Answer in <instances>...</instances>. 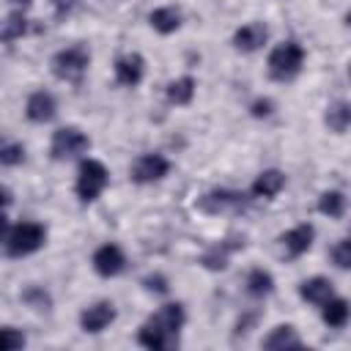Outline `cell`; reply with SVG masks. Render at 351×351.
Masks as SVG:
<instances>
[{"instance_id":"cell-1","label":"cell","mask_w":351,"mask_h":351,"mask_svg":"<svg viewBox=\"0 0 351 351\" xmlns=\"http://www.w3.org/2000/svg\"><path fill=\"white\" fill-rule=\"evenodd\" d=\"M184 321H186V315H184V307H181L178 302L162 304V307L140 326L137 340H140V346L156 348V351L173 348V346H178V332H181Z\"/></svg>"},{"instance_id":"cell-2","label":"cell","mask_w":351,"mask_h":351,"mask_svg":"<svg viewBox=\"0 0 351 351\" xmlns=\"http://www.w3.org/2000/svg\"><path fill=\"white\" fill-rule=\"evenodd\" d=\"M302 63H304V49L296 41H282L269 55V77L277 82H288L302 71Z\"/></svg>"},{"instance_id":"cell-3","label":"cell","mask_w":351,"mask_h":351,"mask_svg":"<svg viewBox=\"0 0 351 351\" xmlns=\"http://www.w3.org/2000/svg\"><path fill=\"white\" fill-rule=\"evenodd\" d=\"M107 181H110L107 167L99 159H85L77 170V197L82 203H93L104 192Z\"/></svg>"},{"instance_id":"cell-4","label":"cell","mask_w":351,"mask_h":351,"mask_svg":"<svg viewBox=\"0 0 351 351\" xmlns=\"http://www.w3.org/2000/svg\"><path fill=\"white\" fill-rule=\"evenodd\" d=\"M88 63H90V52H88L82 44H77V47H69V49L55 52L49 66H52V74H55L58 80L77 82V80L85 74Z\"/></svg>"},{"instance_id":"cell-5","label":"cell","mask_w":351,"mask_h":351,"mask_svg":"<svg viewBox=\"0 0 351 351\" xmlns=\"http://www.w3.org/2000/svg\"><path fill=\"white\" fill-rule=\"evenodd\" d=\"M44 239H47V230L38 222H22V225H16V228L8 230L5 247H8V255L22 258V255L36 252L44 244Z\"/></svg>"},{"instance_id":"cell-6","label":"cell","mask_w":351,"mask_h":351,"mask_svg":"<svg viewBox=\"0 0 351 351\" xmlns=\"http://www.w3.org/2000/svg\"><path fill=\"white\" fill-rule=\"evenodd\" d=\"M88 145H90V140H88L85 132H80L77 126H63V129H58L52 134L49 154H52V159L63 162V159H71V156L88 151Z\"/></svg>"},{"instance_id":"cell-7","label":"cell","mask_w":351,"mask_h":351,"mask_svg":"<svg viewBox=\"0 0 351 351\" xmlns=\"http://www.w3.org/2000/svg\"><path fill=\"white\" fill-rule=\"evenodd\" d=\"M167 170H170V162L162 154H143L132 167V178L137 184H154V181L165 178Z\"/></svg>"},{"instance_id":"cell-8","label":"cell","mask_w":351,"mask_h":351,"mask_svg":"<svg viewBox=\"0 0 351 351\" xmlns=\"http://www.w3.org/2000/svg\"><path fill=\"white\" fill-rule=\"evenodd\" d=\"M90 263H93V269H96L99 277H115V274L123 271L126 258H123V252H121L118 244H104V247H99L93 252V261Z\"/></svg>"},{"instance_id":"cell-9","label":"cell","mask_w":351,"mask_h":351,"mask_svg":"<svg viewBox=\"0 0 351 351\" xmlns=\"http://www.w3.org/2000/svg\"><path fill=\"white\" fill-rule=\"evenodd\" d=\"M112 321H115V304L112 302H96L88 310H82V315H80L82 332H90V335L107 329Z\"/></svg>"},{"instance_id":"cell-10","label":"cell","mask_w":351,"mask_h":351,"mask_svg":"<svg viewBox=\"0 0 351 351\" xmlns=\"http://www.w3.org/2000/svg\"><path fill=\"white\" fill-rule=\"evenodd\" d=\"M269 38V27L263 22H247L233 33V47L241 52H255L266 44Z\"/></svg>"},{"instance_id":"cell-11","label":"cell","mask_w":351,"mask_h":351,"mask_svg":"<svg viewBox=\"0 0 351 351\" xmlns=\"http://www.w3.org/2000/svg\"><path fill=\"white\" fill-rule=\"evenodd\" d=\"M143 74H145V60H143L137 52L121 55V58L115 60V80H118L121 85L134 88V85H140Z\"/></svg>"},{"instance_id":"cell-12","label":"cell","mask_w":351,"mask_h":351,"mask_svg":"<svg viewBox=\"0 0 351 351\" xmlns=\"http://www.w3.org/2000/svg\"><path fill=\"white\" fill-rule=\"evenodd\" d=\"M55 112H58L55 96L47 93V90H36V93L27 99V104H25V115H27L33 123H47V121L55 118Z\"/></svg>"},{"instance_id":"cell-13","label":"cell","mask_w":351,"mask_h":351,"mask_svg":"<svg viewBox=\"0 0 351 351\" xmlns=\"http://www.w3.org/2000/svg\"><path fill=\"white\" fill-rule=\"evenodd\" d=\"M313 239H315V228L313 225H296L280 241H282V247H285V252L291 258H299V255H304L313 247Z\"/></svg>"},{"instance_id":"cell-14","label":"cell","mask_w":351,"mask_h":351,"mask_svg":"<svg viewBox=\"0 0 351 351\" xmlns=\"http://www.w3.org/2000/svg\"><path fill=\"white\" fill-rule=\"evenodd\" d=\"M299 296H302L304 302L321 307L326 299L335 296V288H332V282H329L326 277H310V280H304V282L299 285Z\"/></svg>"},{"instance_id":"cell-15","label":"cell","mask_w":351,"mask_h":351,"mask_svg":"<svg viewBox=\"0 0 351 351\" xmlns=\"http://www.w3.org/2000/svg\"><path fill=\"white\" fill-rule=\"evenodd\" d=\"M241 197H244V195H239V192L214 189V192L203 195L200 208H203V211H211V214H219V211H225V208H236V206H241Z\"/></svg>"},{"instance_id":"cell-16","label":"cell","mask_w":351,"mask_h":351,"mask_svg":"<svg viewBox=\"0 0 351 351\" xmlns=\"http://www.w3.org/2000/svg\"><path fill=\"white\" fill-rule=\"evenodd\" d=\"M321 318L332 329H343L348 324V302L343 296H332L321 304Z\"/></svg>"},{"instance_id":"cell-17","label":"cell","mask_w":351,"mask_h":351,"mask_svg":"<svg viewBox=\"0 0 351 351\" xmlns=\"http://www.w3.org/2000/svg\"><path fill=\"white\" fill-rule=\"evenodd\" d=\"M302 346V337L296 335V329L291 324H282V326H274L269 332V337L263 340V348L269 351H280V348H299Z\"/></svg>"},{"instance_id":"cell-18","label":"cell","mask_w":351,"mask_h":351,"mask_svg":"<svg viewBox=\"0 0 351 351\" xmlns=\"http://www.w3.org/2000/svg\"><path fill=\"white\" fill-rule=\"evenodd\" d=\"M148 19H151V27L156 33H162V36H170V33H176L181 27V11L173 8V5H165V8L151 11Z\"/></svg>"},{"instance_id":"cell-19","label":"cell","mask_w":351,"mask_h":351,"mask_svg":"<svg viewBox=\"0 0 351 351\" xmlns=\"http://www.w3.org/2000/svg\"><path fill=\"white\" fill-rule=\"evenodd\" d=\"M282 186H285V176L280 170H263L252 184V195L255 197H274V195H280Z\"/></svg>"},{"instance_id":"cell-20","label":"cell","mask_w":351,"mask_h":351,"mask_svg":"<svg viewBox=\"0 0 351 351\" xmlns=\"http://www.w3.org/2000/svg\"><path fill=\"white\" fill-rule=\"evenodd\" d=\"M324 121H326V126H329L335 134H343V132L348 129V123H351V107H348V101H335V104H329Z\"/></svg>"},{"instance_id":"cell-21","label":"cell","mask_w":351,"mask_h":351,"mask_svg":"<svg viewBox=\"0 0 351 351\" xmlns=\"http://www.w3.org/2000/svg\"><path fill=\"white\" fill-rule=\"evenodd\" d=\"M236 247H244V241H241V244L219 241V244H214V247L200 258V263H203L206 269H211V271H219V269H225V266H228V258H230V252H233Z\"/></svg>"},{"instance_id":"cell-22","label":"cell","mask_w":351,"mask_h":351,"mask_svg":"<svg viewBox=\"0 0 351 351\" xmlns=\"http://www.w3.org/2000/svg\"><path fill=\"white\" fill-rule=\"evenodd\" d=\"M25 33H27V16L25 14H8L0 22V41L3 44H11V41L22 38Z\"/></svg>"},{"instance_id":"cell-23","label":"cell","mask_w":351,"mask_h":351,"mask_svg":"<svg viewBox=\"0 0 351 351\" xmlns=\"http://www.w3.org/2000/svg\"><path fill=\"white\" fill-rule=\"evenodd\" d=\"M318 211L324 217H332V219H340L346 214V195L340 189H332V192H324L318 197Z\"/></svg>"},{"instance_id":"cell-24","label":"cell","mask_w":351,"mask_h":351,"mask_svg":"<svg viewBox=\"0 0 351 351\" xmlns=\"http://www.w3.org/2000/svg\"><path fill=\"white\" fill-rule=\"evenodd\" d=\"M192 96H195V80L186 74V77H178V80H173L170 85H167V99L173 101V104H189L192 101Z\"/></svg>"},{"instance_id":"cell-25","label":"cell","mask_w":351,"mask_h":351,"mask_svg":"<svg viewBox=\"0 0 351 351\" xmlns=\"http://www.w3.org/2000/svg\"><path fill=\"white\" fill-rule=\"evenodd\" d=\"M274 291V277L263 269H252L247 274V293L250 296H269Z\"/></svg>"},{"instance_id":"cell-26","label":"cell","mask_w":351,"mask_h":351,"mask_svg":"<svg viewBox=\"0 0 351 351\" xmlns=\"http://www.w3.org/2000/svg\"><path fill=\"white\" fill-rule=\"evenodd\" d=\"M25 346V335L14 326H0V351H11V348H22Z\"/></svg>"},{"instance_id":"cell-27","label":"cell","mask_w":351,"mask_h":351,"mask_svg":"<svg viewBox=\"0 0 351 351\" xmlns=\"http://www.w3.org/2000/svg\"><path fill=\"white\" fill-rule=\"evenodd\" d=\"M332 261H335L337 269H348L351 266V241L348 239H340L332 247Z\"/></svg>"},{"instance_id":"cell-28","label":"cell","mask_w":351,"mask_h":351,"mask_svg":"<svg viewBox=\"0 0 351 351\" xmlns=\"http://www.w3.org/2000/svg\"><path fill=\"white\" fill-rule=\"evenodd\" d=\"M22 299H25L30 307H36V310H47V307H49V296H47V293H44L38 285H30V288H25Z\"/></svg>"},{"instance_id":"cell-29","label":"cell","mask_w":351,"mask_h":351,"mask_svg":"<svg viewBox=\"0 0 351 351\" xmlns=\"http://www.w3.org/2000/svg\"><path fill=\"white\" fill-rule=\"evenodd\" d=\"M25 159V148L22 145H0V165H19Z\"/></svg>"},{"instance_id":"cell-30","label":"cell","mask_w":351,"mask_h":351,"mask_svg":"<svg viewBox=\"0 0 351 351\" xmlns=\"http://www.w3.org/2000/svg\"><path fill=\"white\" fill-rule=\"evenodd\" d=\"M271 110H274L271 99H255L252 107H250V112H252L255 118H266V115H271Z\"/></svg>"},{"instance_id":"cell-31","label":"cell","mask_w":351,"mask_h":351,"mask_svg":"<svg viewBox=\"0 0 351 351\" xmlns=\"http://www.w3.org/2000/svg\"><path fill=\"white\" fill-rule=\"evenodd\" d=\"M143 285H145L148 291H156V293H167V288H170V285H167V280H165L162 274H154V277H145V280H143Z\"/></svg>"},{"instance_id":"cell-32","label":"cell","mask_w":351,"mask_h":351,"mask_svg":"<svg viewBox=\"0 0 351 351\" xmlns=\"http://www.w3.org/2000/svg\"><path fill=\"white\" fill-rule=\"evenodd\" d=\"M52 5H55V14L63 16V14H69L77 5V0H52Z\"/></svg>"},{"instance_id":"cell-33","label":"cell","mask_w":351,"mask_h":351,"mask_svg":"<svg viewBox=\"0 0 351 351\" xmlns=\"http://www.w3.org/2000/svg\"><path fill=\"white\" fill-rule=\"evenodd\" d=\"M8 217L5 214H0V241H5V236H8Z\"/></svg>"},{"instance_id":"cell-34","label":"cell","mask_w":351,"mask_h":351,"mask_svg":"<svg viewBox=\"0 0 351 351\" xmlns=\"http://www.w3.org/2000/svg\"><path fill=\"white\" fill-rule=\"evenodd\" d=\"M5 203H8V192H5V189H3V186H0V208H3V206H5Z\"/></svg>"},{"instance_id":"cell-35","label":"cell","mask_w":351,"mask_h":351,"mask_svg":"<svg viewBox=\"0 0 351 351\" xmlns=\"http://www.w3.org/2000/svg\"><path fill=\"white\" fill-rule=\"evenodd\" d=\"M14 3H22V5H25V3H30V0H14Z\"/></svg>"}]
</instances>
